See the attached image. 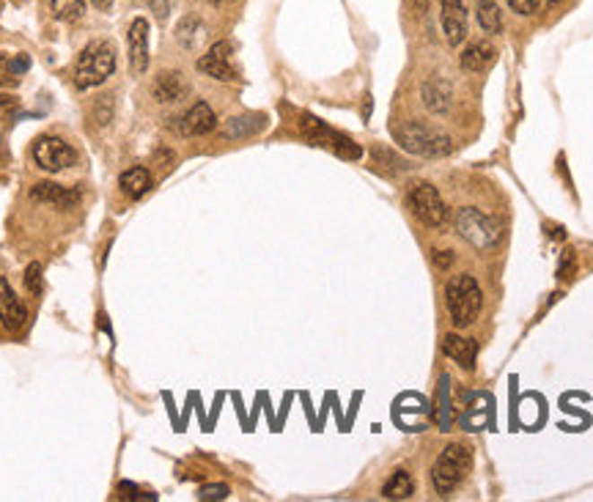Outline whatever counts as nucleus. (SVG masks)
I'll list each match as a JSON object with an SVG mask.
<instances>
[{
	"label": "nucleus",
	"mask_w": 593,
	"mask_h": 502,
	"mask_svg": "<svg viewBox=\"0 0 593 502\" xmlns=\"http://www.w3.org/2000/svg\"><path fill=\"white\" fill-rule=\"evenodd\" d=\"M456 231H459V237L465 242H470L481 253L494 250L506 237L503 222L481 209H475V206H465L456 212Z\"/></svg>",
	"instance_id": "f257e3e1"
},
{
	"label": "nucleus",
	"mask_w": 593,
	"mask_h": 502,
	"mask_svg": "<svg viewBox=\"0 0 593 502\" xmlns=\"http://www.w3.org/2000/svg\"><path fill=\"white\" fill-rule=\"evenodd\" d=\"M116 72V50L110 41H91L88 48L80 53L77 66H74V85L80 91L102 85L110 74Z\"/></svg>",
	"instance_id": "f03ea898"
},
{
	"label": "nucleus",
	"mask_w": 593,
	"mask_h": 502,
	"mask_svg": "<svg viewBox=\"0 0 593 502\" xmlns=\"http://www.w3.org/2000/svg\"><path fill=\"white\" fill-rule=\"evenodd\" d=\"M393 134H396V143L404 151L418 154V157H445L453 149L445 132H440L429 124H421V121H406V124L396 126Z\"/></svg>",
	"instance_id": "7ed1b4c3"
},
{
	"label": "nucleus",
	"mask_w": 593,
	"mask_h": 502,
	"mask_svg": "<svg viewBox=\"0 0 593 502\" xmlns=\"http://www.w3.org/2000/svg\"><path fill=\"white\" fill-rule=\"evenodd\" d=\"M445 305L450 310V318L456 327H467L473 325L481 305H484V294L481 286L475 283L473 275H453L445 286Z\"/></svg>",
	"instance_id": "20e7f679"
},
{
	"label": "nucleus",
	"mask_w": 593,
	"mask_h": 502,
	"mask_svg": "<svg viewBox=\"0 0 593 502\" xmlns=\"http://www.w3.org/2000/svg\"><path fill=\"white\" fill-rule=\"evenodd\" d=\"M470 470V450L465 445H448L432 467V483L437 494H450L462 483L465 472Z\"/></svg>",
	"instance_id": "39448f33"
},
{
	"label": "nucleus",
	"mask_w": 593,
	"mask_h": 502,
	"mask_svg": "<svg viewBox=\"0 0 593 502\" xmlns=\"http://www.w3.org/2000/svg\"><path fill=\"white\" fill-rule=\"evenodd\" d=\"M406 203L413 209V214L429 228H442L448 222V206L442 195L437 193V187L429 185V181H418V185L409 187Z\"/></svg>",
	"instance_id": "423d86ee"
},
{
	"label": "nucleus",
	"mask_w": 593,
	"mask_h": 502,
	"mask_svg": "<svg viewBox=\"0 0 593 502\" xmlns=\"http://www.w3.org/2000/svg\"><path fill=\"white\" fill-rule=\"evenodd\" d=\"M300 132L305 134V141H310L313 146H322V149H330L333 154L344 157V160H357L362 154V149L357 143H352L344 134L333 132L330 126H325L318 118L313 116H302L300 121Z\"/></svg>",
	"instance_id": "0eeeda50"
},
{
	"label": "nucleus",
	"mask_w": 593,
	"mask_h": 502,
	"mask_svg": "<svg viewBox=\"0 0 593 502\" xmlns=\"http://www.w3.org/2000/svg\"><path fill=\"white\" fill-rule=\"evenodd\" d=\"M33 160L41 170L61 173L77 162V151L58 134H41V138L33 141Z\"/></svg>",
	"instance_id": "6e6552de"
},
{
	"label": "nucleus",
	"mask_w": 593,
	"mask_h": 502,
	"mask_svg": "<svg viewBox=\"0 0 593 502\" xmlns=\"http://www.w3.org/2000/svg\"><path fill=\"white\" fill-rule=\"evenodd\" d=\"M440 22L450 48H459L467 36V6L465 0H440Z\"/></svg>",
	"instance_id": "1a4fd4ad"
},
{
	"label": "nucleus",
	"mask_w": 593,
	"mask_h": 502,
	"mask_svg": "<svg viewBox=\"0 0 593 502\" xmlns=\"http://www.w3.org/2000/svg\"><path fill=\"white\" fill-rule=\"evenodd\" d=\"M187 94H190V82L176 69H170V72L165 69L152 80V97L160 105H176L181 100H187Z\"/></svg>",
	"instance_id": "9d476101"
},
{
	"label": "nucleus",
	"mask_w": 593,
	"mask_h": 502,
	"mask_svg": "<svg viewBox=\"0 0 593 502\" xmlns=\"http://www.w3.org/2000/svg\"><path fill=\"white\" fill-rule=\"evenodd\" d=\"M231 41H217L209 48L206 56L198 58V72L214 77V80H237V72L231 66Z\"/></svg>",
	"instance_id": "9b49d317"
},
{
	"label": "nucleus",
	"mask_w": 593,
	"mask_h": 502,
	"mask_svg": "<svg viewBox=\"0 0 593 502\" xmlns=\"http://www.w3.org/2000/svg\"><path fill=\"white\" fill-rule=\"evenodd\" d=\"M129 66L135 74H146L149 69V20L135 17L129 25Z\"/></svg>",
	"instance_id": "f8f14e48"
},
{
	"label": "nucleus",
	"mask_w": 593,
	"mask_h": 502,
	"mask_svg": "<svg viewBox=\"0 0 593 502\" xmlns=\"http://www.w3.org/2000/svg\"><path fill=\"white\" fill-rule=\"evenodd\" d=\"M25 322H28L25 302L12 291L6 278H0V325H4L6 330H12V333H17V330L25 327Z\"/></svg>",
	"instance_id": "ddd939ff"
},
{
	"label": "nucleus",
	"mask_w": 593,
	"mask_h": 502,
	"mask_svg": "<svg viewBox=\"0 0 593 502\" xmlns=\"http://www.w3.org/2000/svg\"><path fill=\"white\" fill-rule=\"evenodd\" d=\"M214 124H217V118H214V110L206 105V102H196L185 116L179 118V132L181 134H187V138H198V134H206V132H212L214 129Z\"/></svg>",
	"instance_id": "4468645a"
},
{
	"label": "nucleus",
	"mask_w": 593,
	"mask_h": 502,
	"mask_svg": "<svg viewBox=\"0 0 593 502\" xmlns=\"http://www.w3.org/2000/svg\"><path fill=\"white\" fill-rule=\"evenodd\" d=\"M31 198L44 203V206H56V209H69L80 201V193L77 190H69V187H61L56 181H39L31 190Z\"/></svg>",
	"instance_id": "2eb2a0df"
},
{
	"label": "nucleus",
	"mask_w": 593,
	"mask_h": 502,
	"mask_svg": "<svg viewBox=\"0 0 593 502\" xmlns=\"http://www.w3.org/2000/svg\"><path fill=\"white\" fill-rule=\"evenodd\" d=\"M442 354L450 357L456 365H462L465 371H473L475 368V357H478V346L470 338H462V335L450 333V335L442 338Z\"/></svg>",
	"instance_id": "dca6fc26"
},
{
	"label": "nucleus",
	"mask_w": 593,
	"mask_h": 502,
	"mask_svg": "<svg viewBox=\"0 0 593 502\" xmlns=\"http://www.w3.org/2000/svg\"><path fill=\"white\" fill-rule=\"evenodd\" d=\"M450 102H453V88L448 80L442 77H429L423 82V105L434 113V116H442L450 110Z\"/></svg>",
	"instance_id": "f3484780"
},
{
	"label": "nucleus",
	"mask_w": 593,
	"mask_h": 502,
	"mask_svg": "<svg viewBox=\"0 0 593 502\" xmlns=\"http://www.w3.org/2000/svg\"><path fill=\"white\" fill-rule=\"evenodd\" d=\"M118 185H121V193H124L126 198L138 201V198H144V195L149 193V187H152V173H149L144 165H135V168H129V170L121 173Z\"/></svg>",
	"instance_id": "a211bd4d"
},
{
	"label": "nucleus",
	"mask_w": 593,
	"mask_h": 502,
	"mask_svg": "<svg viewBox=\"0 0 593 502\" xmlns=\"http://www.w3.org/2000/svg\"><path fill=\"white\" fill-rule=\"evenodd\" d=\"M494 58H497V50L492 48V44L473 41V44H467L465 53H462V66L467 72H486L494 64Z\"/></svg>",
	"instance_id": "6ab92c4d"
},
{
	"label": "nucleus",
	"mask_w": 593,
	"mask_h": 502,
	"mask_svg": "<svg viewBox=\"0 0 593 502\" xmlns=\"http://www.w3.org/2000/svg\"><path fill=\"white\" fill-rule=\"evenodd\" d=\"M475 17H478V25H481L484 33H489V36L503 33V12H500V6L494 4V0H478Z\"/></svg>",
	"instance_id": "aec40b11"
},
{
	"label": "nucleus",
	"mask_w": 593,
	"mask_h": 502,
	"mask_svg": "<svg viewBox=\"0 0 593 502\" xmlns=\"http://www.w3.org/2000/svg\"><path fill=\"white\" fill-rule=\"evenodd\" d=\"M413 494H415V483H413V478H409V472H404V470L393 472L388 478V483L382 486V497H388V499H409Z\"/></svg>",
	"instance_id": "412c9836"
},
{
	"label": "nucleus",
	"mask_w": 593,
	"mask_h": 502,
	"mask_svg": "<svg viewBox=\"0 0 593 502\" xmlns=\"http://www.w3.org/2000/svg\"><path fill=\"white\" fill-rule=\"evenodd\" d=\"M53 14L64 22H77L85 14V4L83 0H50Z\"/></svg>",
	"instance_id": "4be33fe9"
},
{
	"label": "nucleus",
	"mask_w": 593,
	"mask_h": 502,
	"mask_svg": "<svg viewBox=\"0 0 593 502\" xmlns=\"http://www.w3.org/2000/svg\"><path fill=\"white\" fill-rule=\"evenodd\" d=\"M261 129V118L256 116H248V118H231L225 126V134L228 138H242V134H253Z\"/></svg>",
	"instance_id": "5701e85b"
},
{
	"label": "nucleus",
	"mask_w": 593,
	"mask_h": 502,
	"mask_svg": "<svg viewBox=\"0 0 593 502\" xmlns=\"http://www.w3.org/2000/svg\"><path fill=\"white\" fill-rule=\"evenodd\" d=\"M198 28H201V22H198L196 17H185V20L179 22V28H176V41H179L185 50H193Z\"/></svg>",
	"instance_id": "b1692460"
},
{
	"label": "nucleus",
	"mask_w": 593,
	"mask_h": 502,
	"mask_svg": "<svg viewBox=\"0 0 593 502\" xmlns=\"http://www.w3.org/2000/svg\"><path fill=\"white\" fill-rule=\"evenodd\" d=\"M113 113H116V102H113L110 94L94 100V121H97L100 126H108V124L113 121Z\"/></svg>",
	"instance_id": "393cba45"
},
{
	"label": "nucleus",
	"mask_w": 593,
	"mask_h": 502,
	"mask_svg": "<svg viewBox=\"0 0 593 502\" xmlns=\"http://www.w3.org/2000/svg\"><path fill=\"white\" fill-rule=\"evenodd\" d=\"M25 289H28L31 294H39V291H41V266H39V264H31V266L25 269Z\"/></svg>",
	"instance_id": "a878e982"
},
{
	"label": "nucleus",
	"mask_w": 593,
	"mask_h": 502,
	"mask_svg": "<svg viewBox=\"0 0 593 502\" xmlns=\"http://www.w3.org/2000/svg\"><path fill=\"white\" fill-rule=\"evenodd\" d=\"M506 4L517 12V14H522V17H530V14H536L541 6H538V0H506Z\"/></svg>",
	"instance_id": "bb28decb"
},
{
	"label": "nucleus",
	"mask_w": 593,
	"mask_h": 502,
	"mask_svg": "<svg viewBox=\"0 0 593 502\" xmlns=\"http://www.w3.org/2000/svg\"><path fill=\"white\" fill-rule=\"evenodd\" d=\"M201 499H225L228 497V486L225 483H214V486H204L198 491Z\"/></svg>",
	"instance_id": "cd10ccee"
},
{
	"label": "nucleus",
	"mask_w": 593,
	"mask_h": 502,
	"mask_svg": "<svg viewBox=\"0 0 593 502\" xmlns=\"http://www.w3.org/2000/svg\"><path fill=\"white\" fill-rule=\"evenodd\" d=\"M14 69H12V58H6V56H0V85H9V82H14Z\"/></svg>",
	"instance_id": "c85d7f7f"
},
{
	"label": "nucleus",
	"mask_w": 593,
	"mask_h": 502,
	"mask_svg": "<svg viewBox=\"0 0 593 502\" xmlns=\"http://www.w3.org/2000/svg\"><path fill=\"white\" fill-rule=\"evenodd\" d=\"M571 266H574V253L569 250V253L563 255V261H561V269H558V278H569V272H571Z\"/></svg>",
	"instance_id": "c756f323"
},
{
	"label": "nucleus",
	"mask_w": 593,
	"mask_h": 502,
	"mask_svg": "<svg viewBox=\"0 0 593 502\" xmlns=\"http://www.w3.org/2000/svg\"><path fill=\"white\" fill-rule=\"evenodd\" d=\"M450 261H453L450 250H437V253H434V264H437L440 269H448V266H450Z\"/></svg>",
	"instance_id": "7c9ffc66"
},
{
	"label": "nucleus",
	"mask_w": 593,
	"mask_h": 502,
	"mask_svg": "<svg viewBox=\"0 0 593 502\" xmlns=\"http://www.w3.org/2000/svg\"><path fill=\"white\" fill-rule=\"evenodd\" d=\"M149 4L154 6L157 17H165V14H168V4H165V0H149Z\"/></svg>",
	"instance_id": "2f4dec72"
},
{
	"label": "nucleus",
	"mask_w": 593,
	"mask_h": 502,
	"mask_svg": "<svg viewBox=\"0 0 593 502\" xmlns=\"http://www.w3.org/2000/svg\"><path fill=\"white\" fill-rule=\"evenodd\" d=\"M91 4H94L100 12H108V9L113 6V0H91Z\"/></svg>",
	"instance_id": "473e14b6"
},
{
	"label": "nucleus",
	"mask_w": 593,
	"mask_h": 502,
	"mask_svg": "<svg viewBox=\"0 0 593 502\" xmlns=\"http://www.w3.org/2000/svg\"><path fill=\"white\" fill-rule=\"evenodd\" d=\"M553 4H558V0H538V6L544 9V6H553Z\"/></svg>",
	"instance_id": "72a5a7b5"
},
{
	"label": "nucleus",
	"mask_w": 593,
	"mask_h": 502,
	"mask_svg": "<svg viewBox=\"0 0 593 502\" xmlns=\"http://www.w3.org/2000/svg\"><path fill=\"white\" fill-rule=\"evenodd\" d=\"M214 6H225V4H231V0H212Z\"/></svg>",
	"instance_id": "f704fd0d"
}]
</instances>
